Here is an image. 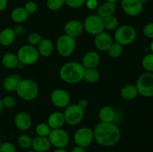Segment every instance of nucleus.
Segmentation results:
<instances>
[{"mask_svg":"<svg viewBox=\"0 0 153 152\" xmlns=\"http://www.w3.org/2000/svg\"><path fill=\"white\" fill-rule=\"evenodd\" d=\"M94 140L97 144L104 147H111L119 142L121 133L119 128L113 122H100L94 128Z\"/></svg>","mask_w":153,"mask_h":152,"instance_id":"f257e3e1","label":"nucleus"},{"mask_svg":"<svg viewBox=\"0 0 153 152\" xmlns=\"http://www.w3.org/2000/svg\"><path fill=\"white\" fill-rule=\"evenodd\" d=\"M85 67L82 63L70 61L61 67L59 75L61 80L68 84H76L83 80Z\"/></svg>","mask_w":153,"mask_h":152,"instance_id":"f03ea898","label":"nucleus"},{"mask_svg":"<svg viewBox=\"0 0 153 152\" xmlns=\"http://www.w3.org/2000/svg\"><path fill=\"white\" fill-rule=\"evenodd\" d=\"M16 92L21 99L31 101L38 95L39 86L35 81L31 79H22L16 87Z\"/></svg>","mask_w":153,"mask_h":152,"instance_id":"7ed1b4c3","label":"nucleus"},{"mask_svg":"<svg viewBox=\"0 0 153 152\" xmlns=\"http://www.w3.org/2000/svg\"><path fill=\"white\" fill-rule=\"evenodd\" d=\"M137 37V31L135 28L129 25H123L118 26L115 30L114 39L115 42L123 46L131 44Z\"/></svg>","mask_w":153,"mask_h":152,"instance_id":"20e7f679","label":"nucleus"},{"mask_svg":"<svg viewBox=\"0 0 153 152\" xmlns=\"http://www.w3.org/2000/svg\"><path fill=\"white\" fill-rule=\"evenodd\" d=\"M138 95L144 98L153 97V73L145 72L137 78L135 84Z\"/></svg>","mask_w":153,"mask_h":152,"instance_id":"39448f33","label":"nucleus"},{"mask_svg":"<svg viewBox=\"0 0 153 152\" xmlns=\"http://www.w3.org/2000/svg\"><path fill=\"white\" fill-rule=\"evenodd\" d=\"M16 56L19 63L24 66H29L37 62L40 55L35 46L28 44L22 46L18 49Z\"/></svg>","mask_w":153,"mask_h":152,"instance_id":"423d86ee","label":"nucleus"},{"mask_svg":"<svg viewBox=\"0 0 153 152\" xmlns=\"http://www.w3.org/2000/svg\"><path fill=\"white\" fill-rule=\"evenodd\" d=\"M76 43L75 38L67 34L60 36L56 41L55 47L61 56L69 57L73 54L76 49Z\"/></svg>","mask_w":153,"mask_h":152,"instance_id":"0eeeda50","label":"nucleus"},{"mask_svg":"<svg viewBox=\"0 0 153 152\" xmlns=\"http://www.w3.org/2000/svg\"><path fill=\"white\" fill-rule=\"evenodd\" d=\"M65 123L71 126L81 123L85 116V110L81 108L77 104H69L65 108L64 113Z\"/></svg>","mask_w":153,"mask_h":152,"instance_id":"6e6552de","label":"nucleus"},{"mask_svg":"<svg viewBox=\"0 0 153 152\" xmlns=\"http://www.w3.org/2000/svg\"><path fill=\"white\" fill-rule=\"evenodd\" d=\"M84 29L91 35H97L104 31L103 19L97 14H91L85 18L83 22Z\"/></svg>","mask_w":153,"mask_h":152,"instance_id":"1a4fd4ad","label":"nucleus"},{"mask_svg":"<svg viewBox=\"0 0 153 152\" xmlns=\"http://www.w3.org/2000/svg\"><path fill=\"white\" fill-rule=\"evenodd\" d=\"M94 140V130L88 127L79 128L73 135V141L76 145L87 148Z\"/></svg>","mask_w":153,"mask_h":152,"instance_id":"9d476101","label":"nucleus"},{"mask_svg":"<svg viewBox=\"0 0 153 152\" xmlns=\"http://www.w3.org/2000/svg\"><path fill=\"white\" fill-rule=\"evenodd\" d=\"M51 145L56 148H64L70 142V137L67 131L62 128L52 129L48 136Z\"/></svg>","mask_w":153,"mask_h":152,"instance_id":"9b49d317","label":"nucleus"},{"mask_svg":"<svg viewBox=\"0 0 153 152\" xmlns=\"http://www.w3.org/2000/svg\"><path fill=\"white\" fill-rule=\"evenodd\" d=\"M50 99L58 108H66L70 103V95L65 89H55L51 93Z\"/></svg>","mask_w":153,"mask_h":152,"instance_id":"f8f14e48","label":"nucleus"},{"mask_svg":"<svg viewBox=\"0 0 153 152\" xmlns=\"http://www.w3.org/2000/svg\"><path fill=\"white\" fill-rule=\"evenodd\" d=\"M120 6L126 14L132 17L140 15L143 9V4L139 0H121Z\"/></svg>","mask_w":153,"mask_h":152,"instance_id":"ddd939ff","label":"nucleus"},{"mask_svg":"<svg viewBox=\"0 0 153 152\" xmlns=\"http://www.w3.org/2000/svg\"><path fill=\"white\" fill-rule=\"evenodd\" d=\"M113 43L114 39L112 36L106 31H102L94 37V45L101 52H107Z\"/></svg>","mask_w":153,"mask_h":152,"instance_id":"4468645a","label":"nucleus"},{"mask_svg":"<svg viewBox=\"0 0 153 152\" xmlns=\"http://www.w3.org/2000/svg\"><path fill=\"white\" fill-rule=\"evenodd\" d=\"M64 33L70 37L76 38L79 37L84 31V25L82 22L76 19L68 21L64 25Z\"/></svg>","mask_w":153,"mask_h":152,"instance_id":"2eb2a0df","label":"nucleus"},{"mask_svg":"<svg viewBox=\"0 0 153 152\" xmlns=\"http://www.w3.org/2000/svg\"><path fill=\"white\" fill-rule=\"evenodd\" d=\"M31 118L28 113L25 112H19L14 118V124L16 128L21 131H25L31 126Z\"/></svg>","mask_w":153,"mask_h":152,"instance_id":"dca6fc26","label":"nucleus"},{"mask_svg":"<svg viewBox=\"0 0 153 152\" xmlns=\"http://www.w3.org/2000/svg\"><path fill=\"white\" fill-rule=\"evenodd\" d=\"M100 63V55L95 51H90L84 55L82 64L85 69H96Z\"/></svg>","mask_w":153,"mask_h":152,"instance_id":"f3484780","label":"nucleus"},{"mask_svg":"<svg viewBox=\"0 0 153 152\" xmlns=\"http://www.w3.org/2000/svg\"><path fill=\"white\" fill-rule=\"evenodd\" d=\"M51 146L52 145L48 137L37 136L32 139L31 148L36 152H47Z\"/></svg>","mask_w":153,"mask_h":152,"instance_id":"a211bd4d","label":"nucleus"},{"mask_svg":"<svg viewBox=\"0 0 153 152\" xmlns=\"http://www.w3.org/2000/svg\"><path fill=\"white\" fill-rule=\"evenodd\" d=\"M64 123H65V119H64V113L61 112H53L48 117L47 124L52 130L62 128Z\"/></svg>","mask_w":153,"mask_h":152,"instance_id":"6ab92c4d","label":"nucleus"},{"mask_svg":"<svg viewBox=\"0 0 153 152\" xmlns=\"http://www.w3.org/2000/svg\"><path fill=\"white\" fill-rule=\"evenodd\" d=\"M116 10V4L115 3L105 1L101 4H99L97 8V13L102 19L108 17V16H113Z\"/></svg>","mask_w":153,"mask_h":152,"instance_id":"aec40b11","label":"nucleus"},{"mask_svg":"<svg viewBox=\"0 0 153 152\" xmlns=\"http://www.w3.org/2000/svg\"><path fill=\"white\" fill-rule=\"evenodd\" d=\"M98 116L101 122L111 123L114 121L116 113L112 107L109 105H105L99 110Z\"/></svg>","mask_w":153,"mask_h":152,"instance_id":"412c9836","label":"nucleus"},{"mask_svg":"<svg viewBox=\"0 0 153 152\" xmlns=\"http://www.w3.org/2000/svg\"><path fill=\"white\" fill-rule=\"evenodd\" d=\"M22 80L20 76L17 74H12L4 77L2 82V86L4 90L7 92H14L16 91L18 84Z\"/></svg>","mask_w":153,"mask_h":152,"instance_id":"4be33fe9","label":"nucleus"},{"mask_svg":"<svg viewBox=\"0 0 153 152\" xmlns=\"http://www.w3.org/2000/svg\"><path fill=\"white\" fill-rule=\"evenodd\" d=\"M37 51L40 56L49 57L54 51V44L49 39L43 38L40 43L37 45Z\"/></svg>","mask_w":153,"mask_h":152,"instance_id":"5701e85b","label":"nucleus"},{"mask_svg":"<svg viewBox=\"0 0 153 152\" xmlns=\"http://www.w3.org/2000/svg\"><path fill=\"white\" fill-rule=\"evenodd\" d=\"M16 39V35L13 28H6L0 32V44L3 46H10L13 43Z\"/></svg>","mask_w":153,"mask_h":152,"instance_id":"b1692460","label":"nucleus"},{"mask_svg":"<svg viewBox=\"0 0 153 152\" xmlns=\"http://www.w3.org/2000/svg\"><path fill=\"white\" fill-rule=\"evenodd\" d=\"M120 95L124 100L126 101L134 100L138 95V92L135 84L129 83L123 86L120 90Z\"/></svg>","mask_w":153,"mask_h":152,"instance_id":"393cba45","label":"nucleus"},{"mask_svg":"<svg viewBox=\"0 0 153 152\" xmlns=\"http://www.w3.org/2000/svg\"><path fill=\"white\" fill-rule=\"evenodd\" d=\"M28 13H27L26 10L24 7H17L13 9L10 13V18L12 21L17 24L22 23L25 22L28 18Z\"/></svg>","mask_w":153,"mask_h":152,"instance_id":"a878e982","label":"nucleus"},{"mask_svg":"<svg viewBox=\"0 0 153 152\" xmlns=\"http://www.w3.org/2000/svg\"><path fill=\"white\" fill-rule=\"evenodd\" d=\"M19 60L16 54L8 52L4 54L1 58V64L6 69H14L17 67Z\"/></svg>","mask_w":153,"mask_h":152,"instance_id":"bb28decb","label":"nucleus"},{"mask_svg":"<svg viewBox=\"0 0 153 152\" xmlns=\"http://www.w3.org/2000/svg\"><path fill=\"white\" fill-rule=\"evenodd\" d=\"M100 77V72L97 69H85L83 80H85L88 83H94L98 81Z\"/></svg>","mask_w":153,"mask_h":152,"instance_id":"cd10ccee","label":"nucleus"},{"mask_svg":"<svg viewBox=\"0 0 153 152\" xmlns=\"http://www.w3.org/2000/svg\"><path fill=\"white\" fill-rule=\"evenodd\" d=\"M103 25L104 29L108 31H114L116 30L119 26V20L116 16H110L103 19Z\"/></svg>","mask_w":153,"mask_h":152,"instance_id":"c85d7f7f","label":"nucleus"},{"mask_svg":"<svg viewBox=\"0 0 153 152\" xmlns=\"http://www.w3.org/2000/svg\"><path fill=\"white\" fill-rule=\"evenodd\" d=\"M123 51V46L122 45L114 42V43H112L111 46L109 47V49H108L107 52L111 58H117L122 55Z\"/></svg>","mask_w":153,"mask_h":152,"instance_id":"c756f323","label":"nucleus"},{"mask_svg":"<svg viewBox=\"0 0 153 152\" xmlns=\"http://www.w3.org/2000/svg\"><path fill=\"white\" fill-rule=\"evenodd\" d=\"M18 145L20 148L23 149H29L32 145V139L28 134H22L19 136L17 139Z\"/></svg>","mask_w":153,"mask_h":152,"instance_id":"7c9ffc66","label":"nucleus"},{"mask_svg":"<svg viewBox=\"0 0 153 152\" xmlns=\"http://www.w3.org/2000/svg\"><path fill=\"white\" fill-rule=\"evenodd\" d=\"M142 66L147 72L153 73V53L147 54L142 59Z\"/></svg>","mask_w":153,"mask_h":152,"instance_id":"2f4dec72","label":"nucleus"},{"mask_svg":"<svg viewBox=\"0 0 153 152\" xmlns=\"http://www.w3.org/2000/svg\"><path fill=\"white\" fill-rule=\"evenodd\" d=\"M52 129L48 125L47 123H40L36 126L35 131L36 134L39 137H48V136L50 134Z\"/></svg>","mask_w":153,"mask_h":152,"instance_id":"473e14b6","label":"nucleus"},{"mask_svg":"<svg viewBox=\"0 0 153 152\" xmlns=\"http://www.w3.org/2000/svg\"><path fill=\"white\" fill-rule=\"evenodd\" d=\"M64 0H46V6L52 11H57L64 6Z\"/></svg>","mask_w":153,"mask_h":152,"instance_id":"72a5a7b5","label":"nucleus"},{"mask_svg":"<svg viewBox=\"0 0 153 152\" xmlns=\"http://www.w3.org/2000/svg\"><path fill=\"white\" fill-rule=\"evenodd\" d=\"M42 39H43V37H42L41 36H40V34H39L38 33L32 32L31 33V34H28V37H27V41H28V45L35 46H37V45L40 43Z\"/></svg>","mask_w":153,"mask_h":152,"instance_id":"f704fd0d","label":"nucleus"},{"mask_svg":"<svg viewBox=\"0 0 153 152\" xmlns=\"http://www.w3.org/2000/svg\"><path fill=\"white\" fill-rule=\"evenodd\" d=\"M143 34L146 38L153 40V22H148L143 26Z\"/></svg>","mask_w":153,"mask_h":152,"instance_id":"c9c22d12","label":"nucleus"},{"mask_svg":"<svg viewBox=\"0 0 153 152\" xmlns=\"http://www.w3.org/2000/svg\"><path fill=\"white\" fill-rule=\"evenodd\" d=\"M86 0H64V4L71 8H79L85 4Z\"/></svg>","mask_w":153,"mask_h":152,"instance_id":"e433bc0d","label":"nucleus"},{"mask_svg":"<svg viewBox=\"0 0 153 152\" xmlns=\"http://www.w3.org/2000/svg\"><path fill=\"white\" fill-rule=\"evenodd\" d=\"M0 152H16V149L13 143L4 142L0 145Z\"/></svg>","mask_w":153,"mask_h":152,"instance_id":"4c0bfd02","label":"nucleus"},{"mask_svg":"<svg viewBox=\"0 0 153 152\" xmlns=\"http://www.w3.org/2000/svg\"><path fill=\"white\" fill-rule=\"evenodd\" d=\"M2 103L5 108H12L16 104V100L11 95H6L2 98Z\"/></svg>","mask_w":153,"mask_h":152,"instance_id":"58836bf2","label":"nucleus"},{"mask_svg":"<svg viewBox=\"0 0 153 152\" xmlns=\"http://www.w3.org/2000/svg\"><path fill=\"white\" fill-rule=\"evenodd\" d=\"M24 8L26 10L28 14L34 13L37 10V3L33 1H28L25 3Z\"/></svg>","mask_w":153,"mask_h":152,"instance_id":"ea45409f","label":"nucleus"},{"mask_svg":"<svg viewBox=\"0 0 153 152\" xmlns=\"http://www.w3.org/2000/svg\"><path fill=\"white\" fill-rule=\"evenodd\" d=\"M85 4L89 10H97L99 6L98 0H86Z\"/></svg>","mask_w":153,"mask_h":152,"instance_id":"a19ab883","label":"nucleus"},{"mask_svg":"<svg viewBox=\"0 0 153 152\" xmlns=\"http://www.w3.org/2000/svg\"><path fill=\"white\" fill-rule=\"evenodd\" d=\"M13 31L14 32L16 37H19V36H22V34H25V29L23 25H20V24H18L16 26H14V28H13Z\"/></svg>","mask_w":153,"mask_h":152,"instance_id":"79ce46f5","label":"nucleus"},{"mask_svg":"<svg viewBox=\"0 0 153 152\" xmlns=\"http://www.w3.org/2000/svg\"><path fill=\"white\" fill-rule=\"evenodd\" d=\"M77 104L81 107V108L85 110V109L88 107V101H87L86 99H85V98H82V99H80L79 101H78Z\"/></svg>","mask_w":153,"mask_h":152,"instance_id":"37998d69","label":"nucleus"},{"mask_svg":"<svg viewBox=\"0 0 153 152\" xmlns=\"http://www.w3.org/2000/svg\"><path fill=\"white\" fill-rule=\"evenodd\" d=\"M7 6V0H0V12L6 9Z\"/></svg>","mask_w":153,"mask_h":152,"instance_id":"c03bdc74","label":"nucleus"},{"mask_svg":"<svg viewBox=\"0 0 153 152\" xmlns=\"http://www.w3.org/2000/svg\"><path fill=\"white\" fill-rule=\"evenodd\" d=\"M71 152H86L85 151V148L80 147V146L76 145L73 149H72Z\"/></svg>","mask_w":153,"mask_h":152,"instance_id":"a18cd8bd","label":"nucleus"},{"mask_svg":"<svg viewBox=\"0 0 153 152\" xmlns=\"http://www.w3.org/2000/svg\"><path fill=\"white\" fill-rule=\"evenodd\" d=\"M52 152H68L65 148H56Z\"/></svg>","mask_w":153,"mask_h":152,"instance_id":"49530a36","label":"nucleus"},{"mask_svg":"<svg viewBox=\"0 0 153 152\" xmlns=\"http://www.w3.org/2000/svg\"><path fill=\"white\" fill-rule=\"evenodd\" d=\"M3 109H4V105H3V103H2V100L0 98V113L2 112Z\"/></svg>","mask_w":153,"mask_h":152,"instance_id":"de8ad7c7","label":"nucleus"},{"mask_svg":"<svg viewBox=\"0 0 153 152\" xmlns=\"http://www.w3.org/2000/svg\"><path fill=\"white\" fill-rule=\"evenodd\" d=\"M105 1H109V2H112V3H115L116 4V2H117L118 1H120V0H105Z\"/></svg>","mask_w":153,"mask_h":152,"instance_id":"09e8293b","label":"nucleus"},{"mask_svg":"<svg viewBox=\"0 0 153 152\" xmlns=\"http://www.w3.org/2000/svg\"><path fill=\"white\" fill-rule=\"evenodd\" d=\"M149 47H150V50H151V52H152V53H153V40H152V41L151 42V43H150V46H149Z\"/></svg>","mask_w":153,"mask_h":152,"instance_id":"8fccbe9b","label":"nucleus"},{"mask_svg":"<svg viewBox=\"0 0 153 152\" xmlns=\"http://www.w3.org/2000/svg\"><path fill=\"white\" fill-rule=\"evenodd\" d=\"M139 1H141V2L143 3V4H145V3L148 2V1H149V0H139Z\"/></svg>","mask_w":153,"mask_h":152,"instance_id":"3c124183","label":"nucleus"},{"mask_svg":"<svg viewBox=\"0 0 153 152\" xmlns=\"http://www.w3.org/2000/svg\"><path fill=\"white\" fill-rule=\"evenodd\" d=\"M26 152H36V151H34V150H31V151H26Z\"/></svg>","mask_w":153,"mask_h":152,"instance_id":"603ef678","label":"nucleus"},{"mask_svg":"<svg viewBox=\"0 0 153 152\" xmlns=\"http://www.w3.org/2000/svg\"><path fill=\"white\" fill-rule=\"evenodd\" d=\"M1 143H2V142H1V139H0V145H1Z\"/></svg>","mask_w":153,"mask_h":152,"instance_id":"864d4df0","label":"nucleus"}]
</instances>
